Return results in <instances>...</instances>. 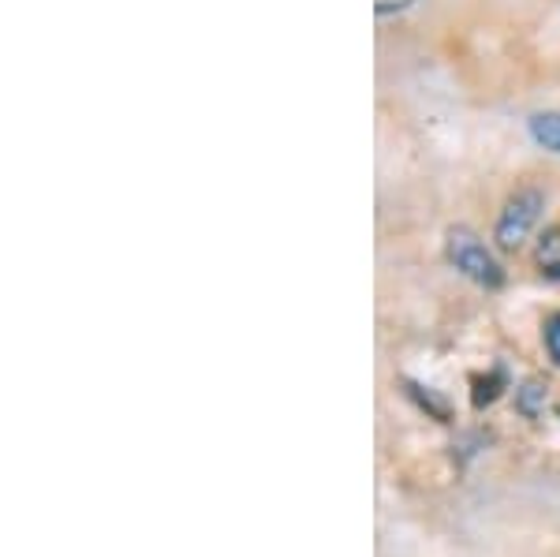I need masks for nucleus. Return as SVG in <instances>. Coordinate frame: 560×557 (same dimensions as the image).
<instances>
[{
	"instance_id": "obj_5",
	"label": "nucleus",
	"mask_w": 560,
	"mask_h": 557,
	"mask_svg": "<svg viewBox=\"0 0 560 557\" xmlns=\"http://www.w3.org/2000/svg\"><path fill=\"white\" fill-rule=\"evenodd\" d=\"M541 337H546V348H549V359L560 367V314H549L546 326H541Z\"/></svg>"
},
{
	"instance_id": "obj_4",
	"label": "nucleus",
	"mask_w": 560,
	"mask_h": 557,
	"mask_svg": "<svg viewBox=\"0 0 560 557\" xmlns=\"http://www.w3.org/2000/svg\"><path fill=\"white\" fill-rule=\"evenodd\" d=\"M516 408L527 419L541 416V411H546V385H541V382H527L523 390H516Z\"/></svg>"
},
{
	"instance_id": "obj_6",
	"label": "nucleus",
	"mask_w": 560,
	"mask_h": 557,
	"mask_svg": "<svg viewBox=\"0 0 560 557\" xmlns=\"http://www.w3.org/2000/svg\"><path fill=\"white\" fill-rule=\"evenodd\" d=\"M408 4H415V0H377V12L388 15V12H404Z\"/></svg>"
},
{
	"instance_id": "obj_3",
	"label": "nucleus",
	"mask_w": 560,
	"mask_h": 557,
	"mask_svg": "<svg viewBox=\"0 0 560 557\" xmlns=\"http://www.w3.org/2000/svg\"><path fill=\"white\" fill-rule=\"evenodd\" d=\"M530 135H535L538 147L560 154V113H538L535 120H530Z\"/></svg>"
},
{
	"instance_id": "obj_1",
	"label": "nucleus",
	"mask_w": 560,
	"mask_h": 557,
	"mask_svg": "<svg viewBox=\"0 0 560 557\" xmlns=\"http://www.w3.org/2000/svg\"><path fill=\"white\" fill-rule=\"evenodd\" d=\"M448 258H453V266L464 277H471L475 285H482V289H501L504 269L490 255V247H486L471 229H453V232H448Z\"/></svg>"
},
{
	"instance_id": "obj_2",
	"label": "nucleus",
	"mask_w": 560,
	"mask_h": 557,
	"mask_svg": "<svg viewBox=\"0 0 560 557\" xmlns=\"http://www.w3.org/2000/svg\"><path fill=\"white\" fill-rule=\"evenodd\" d=\"M541 206H546V199H541V192H535V187H523V192L512 195L509 202H504L501 210V221H497V247L501 251H516L523 240H527V232L535 229Z\"/></svg>"
},
{
	"instance_id": "obj_7",
	"label": "nucleus",
	"mask_w": 560,
	"mask_h": 557,
	"mask_svg": "<svg viewBox=\"0 0 560 557\" xmlns=\"http://www.w3.org/2000/svg\"><path fill=\"white\" fill-rule=\"evenodd\" d=\"M546 277H549V281H560V263L557 266H546Z\"/></svg>"
}]
</instances>
